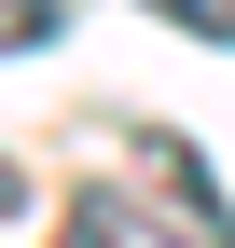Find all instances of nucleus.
Instances as JSON below:
<instances>
[{"mask_svg": "<svg viewBox=\"0 0 235 248\" xmlns=\"http://www.w3.org/2000/svg\"><path fill=\"white\" fill-rule=\"evenodd\" d=\"M14 207H28V179H14V152H0V221H14Z\"/></svg>", "mask_w": 235, "mask_h": 248, "instance_id": "nucleus-5", "label": "nucleus"}, {"mask_svg": "<svg viewBox=\"0 0 235 248\" xmlns=\"http://www.w3.org/2000/svg\"><path fill=\"white\" fill-rule=\"evenodd\" d=\"M152 179H166V221H194V248H235V207L208 193V166H194V152H152Z\"/></svg>", "mask_w": 235, "mask_h": 248, "instance_id": "nucleus-1", "label": "nucleus"}, {"mask_svg": "<svg viewBox=\"0 0 235 248\" xmlns=\"http://www.w3.org/2000/svg\"><path fill=\"white\" fill-rule=\"evenodd\" d=\"M166 28H194V42H235V0H152Z\"/></svg>", "mask_w": 235, "mask_h": 248, "instance_id": "nucleus-3", "label": "nucleus"}, {"mask_svg": "<svg viewBox=\"0 0 235 248\" xmlns=\"http://www.w3.org/2000/svg\"><path fill=\"white\" fill-rule=\"evenodd\" d=\"M55 28H69V14H55V0H0V55H42Z\"/></svg>", "mask_w": 235, "mask_h": 248, "instance_id": "nucleus-2", "label": "nucleus"}, {"mask_svg": "<svg viewBox=\"0 0 235 248\" xmlns=\"http://www.w3.org/2000/svg\"><path fill=\"white\" fill-rule=\"evenodd\" d=\"M55 248H125V221H111V207H97V193H83V207H69V221H55Z\"/></svg>", "mask_w": 235, "mask_h": 248, "instance_id": "nucleus-4", "label": "nucleus"}]
</instances>
